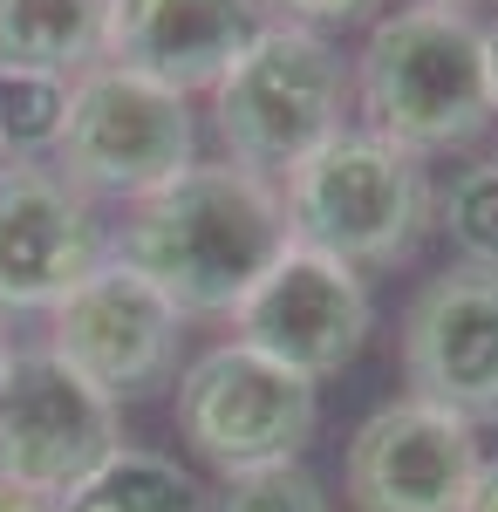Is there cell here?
<instances>
[{"mask_svg":"<svg viewBox=\"0 0 498 512\" xmlns=\"http://www.w3.org/2000/svg\"><path fill=\"white\" fill-rule=\"evenodd\" d=\"M294 246L287 198L239 164H192L130 205L110 253L151 280L178 315H232L260 274Z\"/></svg>","mask_w":498,"mask_h":512,"instance_id":"6da1fadb","label":"cell"},{"mask_svg":"<svg viewBox=\"0 0 498 512\" xmlns=\"http://www.w3.org/2000/svg\"><path fill=\"white\" fill-rule=\"evenodd\" d=\"M355 96L376 137L396 151L430 158L458 151L492 130V82H485V41L478 21L458 7H396L383 14L362 55H355Z\"/></svg>","mask_w":498,"mask_h":512,"instance_id":"7a4b0ae2","label":"cell"},{"mask_svg":"<svg viewBox=\"0 0 498 512\" xmlns=\"http://www.w3.org/2000/svg\"><path fill=\"white\" fill-rule=\"evenodd\" d=\"M348 62L328 48V35L294 28V21H260L253 41L232 55V69L212 82V123L226 164L287 178L307 164L328 137L348 130Z\"/></svg>","mask_w":498,"mask_h":512,"instance_id":"3957f363","label":"cell"},{"mask_svg":"<svg viewBox=\"0 0 498 512\" xmlns=\"http://www.w3.org/2000/svg\"><path fill=\"white\" fill-rule=\"evenodd\" d=\"M287 226L301 246L342 260V267H396L430 226V178L423 158L396 151L376 130H342L307 164L280 178Z\"/></svg>","mask_w":498,"mask_h":512,"instance_id":"277c9868","label":"cell"},{"mask_svg":"<svg viewBox=\"0 0 498 512\" xmlns=\"http://www.w3.org/2000/svg\"><path fill=\"white\" fill-rule=\"evenodd\" d=\"M192 103L157 89V82L89 62L69 76V123L55 144V171L76 185L82 198H151L171 185L178 171H192Z\"/></svg>","mask_w":498,"mask_h":512,"instance_id":"5b68a950","label":"cell"},{"mask_svg":"<svg viewBox=\"0 0 498 512\" xmlns=\"http://www.w3.org/2000/svg\"><path fill=\"white\" fill-rule=\"evenodd\" d=\"M314 383L287 376L280 362L219 342L205 349L178 376V431L205 465H219L226 478L273 472V465H301L307 437H314Z\"/></svg>","mask_w":498,"mask_h":512,"instance_id":"8992f818","label":"cell"},{"mask_svg":"<svg viewBox=\"0 0 498 512\" xmlns=\"http://www.w3.org/2000/svg\"><path fill=\"white\" fill-rule=\"evenodd\" d=\"M116 444H123L116 403L96 383H82L48 342L7 355L0 369V478L7 485L55 506Z\"/></svg>","mask_w":498,"mask_h":512,"instance_id":"52a82bcc","label":"cell"},{"mask_svg":"<svg viewBox=\"0 0 498 512\" xmlns=\"http://www.w3.org/2000/svg\"><path fill=\"white\" fill-rule=\"evenodd\" d=\"M362 335H369V287H362V274L328 260V253H314V246H301V239L232 308V342L280 362L301 383H321V376L348 369Z\"/></svg>","mask_w":498,"mask_h":512,"instance_id":"ba28073f","label":"cell"},{"mask_svg":"<svg viewBox=\"0 0 498 512\" xmlns=\"http://www.w3.org/2000/svg\"><path fill=\"white\" fill-rule=\"evenodd\" d=\"M178 335H185V315L116 253L96 260V274L62 308H48V349L110 403L157 390L178 369Z\"/></svg>","mask_w":498,"mask_h":512,"instance_id":"9c48e42d","label":"cell"},{"mask_svg":"<svg viewBox=\"0 0 498 512\" xmlns=\"http://www.w3.org/2000/svg\"><path fill=\"white\" fill-rule=\"evenodd\" d=\"M478 472H485L478 431L417 396L383 403L348 437L342 458V485L355 512H471Z\"/></svg>","mask_w":498,"mask_h":512,"instance_id":"30bf717a","label":"cell"},{"mask_svg":"<svg viewBox=\"0 0 498 512\" xmlns=\"http://www.w3.org/2000/svg\"><path fill=\"white\" fill-rule=\"evenodd\" d=\"M110 239L55 164H0V315H48L96 274Z\"/></svg>","mask_w":498,"mask_h":512,"instance_id":"8fae6325","label":"cell"},{"mask_svg":"<svg viewBox=\"0 0 498 512\" xmlns=\"http://www.w3.org/2000/svg\"><path fill=\"white\" fill-rule=\"evenodd\" d=\"M403 376L417 403L464 417L471 431L498 417V274L444 267L423 280L403 315Z\"/></svg>","mask_w":498,"mask_h":512,"instance_id":"7c38bea8","label":"cell"},{"mask_svg":"<svg viewBox=\"0 0 498 512\" xmlns=\"http://www.w3.org/2000/svg\"><path fill=\"white\" fill-rule=\"evenodd\" d=\"M260 28V0H103L96 62L192 96L232 69Z\"/></svg>","mask_w":498,"mask_h":512,"instance_id":"4fadbf2b","label":"cell"},{"mask_svg":"<svg viewBox=\"0 0 498 512\" xmlns=\"http://www.w3.org/2000/svg\"><path fill=\"white\" fill-rule=\"evenodd\" d=\"M103 0H0V69L76 76L96 62Z\"/></svg>","mask_w":498,"mask_h":512,"instance_id":"5bb4252c","label":"cell"},{"mask_svg":"<svg viewBox=\"0 0 498 512\" xmlns=\"http://www.w3.org/2000/svg\"><path fill=\"white\" fill-rule=\"evenodd\" d=\"M55 512H205V485L178 458L116 444L82 485L55 499Z\"/></svg>","mask_w":498,"mask_h":512,"instance_id":"9a60e30c","label":"cell"},{"mask_svg":"<svg viewBox=\"0 0 498 512\" xmlns=\"http://www.w3.org/2000/svg\"><path fill=\"white\" fill-rule=\"evenodd\" d=\"M69 123V76L0 69V164H48Z\"/></svg>","mask_w":498,"mask_h":512,"instance_id":"2e32d148","label":"cell"},{"mask_svg":"<svg viewBox=\"0 0 498 512\" xmlns=\"http://www.w3.org/2000/svg\"><path fill=\"white\" fill-rule=\"evenodd\" d=\"M444 233L458 239L464 267L498 274V158L451 178V192H444Z\"/></svg>","mask_w":498,"mask_h":512,"instance_id":"e0dca14e","label":"cell"},{"mask_svg":"<svg viewBox=\"0 0 498 512\" xmlns=\"http://www.w3.org/2000/svg\"><path fill=\"white\" fill-rule=\"evenodd\" d=\"M205 512H335V506H328V492H321L301 465H273V472L226 478V492Z\"/></svg>","mask_w":498,"mask_h":512,"instance_id":"ac0fdd59","label":"cell"},{"mask_svg":"<svg viewBox=\"0 0 498 512\" xmlns=\"http://www.w3.org/2000/svg\"><path fill=\"white\" fill-rule=\"evenodd\" d=\"M280 21H294V28H348V21H369L383 0H267Z\"/></svg>","mask_w":498,"mask_h":512,"instance_id":"d6986e66","label":"cell"},{"mask_svg":"<svg viewBox=\"0 0 498 512\" xmlns=\"http://www.w3.org/2000/svg\"><path fill=\"white\" fill-rule=\"evenodd\" d=\"M0 512H55L48 499H35V492H21V485H7L0 478Z\"/></svg>","mask_w":498,"mask_h":512,"instance_id":"ffe728a7","label":"cell"},{"mask_svg":"<svg viewBox=\"0 0 498 512\" xmlns=\"http://www.w3.org/2000/svg\"><path fill=\"white\" fill-rule=\"evenodd\" d=\"M471 512H498V465L478 472V492H471Z\"/></svg>","mask_w":498,"mask_h":512,"instance_id":"44dd1931","label":"cell"},{"mask_svg":"<svg viewBox=\"0 0 498 512\" xmlns=\"http://www.w3.org/2000/svg\"><path fill=\"white\" fill-rule=\"evenodd\" d=\"M478 41H485V82H492V110H498V21L478 28Z\"/></svg>","mask_w":498,"mask_h":512,"instance_id":"7402d4cb","label":"cell"},{"mask_svg":"<svg viewBox=\"0 0 498 512\" xmlns=\"http://www.w3.org/2000/svg\"><path fill=\"white\" fill-rule=\"evenodd\" d=\"M7 355H14V342H7V315H0V369H7Z\"/></svg>","mask_w":498,"mask_h":512,"instance_id":"603a6c76","label":"cell"},{"mask_svg":"<svg viewBox=\"0 0 498 512\" xmlns=\"http://www.w3.org/2000/svg\"><path fill=\"white\" fill-rule=\"evenodd\" d=\"M423 7H458V14H464V7H471V0H423Z\"/></svg>","mask_w":498,"mask_h":512,"instance_id":"cb8c5ba5","label":"cell"}]
</instances>
